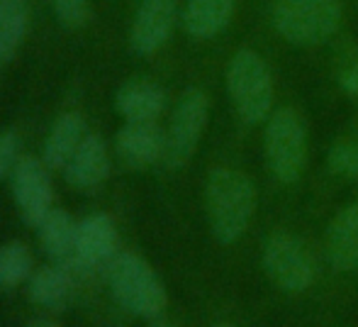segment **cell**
Here are the masks:
<instances>
[{
	"label": "cell",
	"mask_w": 358,
	"mask_h": 327,
	"mask_svg": "<svg viewBox=\"0 0 358 327\" xmlns=\"http://www.w3.org/2000/svg\"><path fill=\"white\" fill-rule=\"evenodd\" d=\"M234 0H188L180 10V25L195 39H213L229 25Z\"/></svg>",
	"instance_id": "cell-18"
},
{
	"label": "cell",
	"mask_w": 358,
	"mask_h": 327,
	"mask_svg": "<svg viewBox=\"0 0 358 327\" xmlns=\"http://www.w3.org/2000/svg\"><path fill=\"white\" fill-rule=\"evenodd\" d=\"M210 118L208 95L200 88H188L180 95L173 110V118L166 130V149L164 164L166 169H183L193 159L200 139H203L205 125Z\"/></svg>",
	"instance_id": "cell-6"
},
{
	"label": "cell",
	"mask_w": 358,
	"mask_h": 327,
	"mask_svg": "<svg viewBox=\"0 0 358 327\" xmlns=\"http://www.w3.org/2000/svg\"><path fill=\"white\" fill-rule=\"evenodd\" d=\"M180 20V0H142L129 29V47L139 57L159 52Z\"/></svg>",
	"instance_id": "cell-9"
},
{
	"label": "cell",
	"mask_w": 358,
	"mask_h": 327,
	"mask_svg": "<svg viewBox=\"0 0 358 327\" xmlns=\"http://www.w3.org/2000/svg\"><path fill=\"white\" fill-rule=\"evenodd\" d=\"M115 149H117V159L127 169H149V166L164 162L166 132L156 123H134V120H127L120 127L117 139H115Z\"/></svg>",
	"instance_id": "cell-11"
},
{
	"label": "cell",
	"mask_w": 358,
	"mask_h": 327,
	"mask_svg": "<svg viewBox=\"0 0 358 327\" xmlns=\"http://www.w3.org/2000/svg\"><path fill=\"white\" fill-rule=\"evenodd\" d=\"M339 85L344 93L358 95V57L351 64H346L344 71L339 74Z\"/></svg>",
	"instance_id": "cell-24"
},
{
	"label": "cell",
	"mask_w": 358,
	"mask_h": 327,
	"mask_svg": "<svg viewBox=\"0 0 358 327\" xmlns=\"http://www.w3.org/2000/svg\"><path fill=\"white\" fill-rule=\"evenodd\" d=\"M205 205L215 239L220 244H234L254 218V181L236 169H213L205 183Z\"/></svg>",
	"instance_id": "cell-1"
},
{
	"label": "cell",
	"mask_w": 358,
	"mask_h": 327,
	"mask_svg": "<svg viewBox=\"0 0 358 327\" xmlns=\"http://www.w3.org/2000/svg\"><path fill=\"white\" fill-rule=\"evenodd\" d=\"M29 25L27 0H0V67L17 54Z\"/></svg>",
	"instance_id": "cell-19"
},
{
	"label": "cell",
	"mask_w": 358,
	"mask_h": 327,
	"mask_svg": "<svg viewBox=\"0 0 358 327\" xmlns=\"http://www.w3.org/2000/svg\"><path fill=\"white\" fill-rule=\"evenodd\" d=\"M264 269L285 293H302L315 281V264L307 246L287 232H275L264 246Z\"/></svg>",
	"instance_id": "cell-7"
},
{
	"label": "cell",
	"mask_w": 358,
	"mask_h": 327,
	"mask_svg": "<svg viewBox=\"0 0 358 327\" xmlns=\"http://www.w3.org/2000/svg\"><path fill=\"white\" fill-rule=\"evenodd\" d=\"M42 246L54 264H62L76 274V242H78V223L62 208H54L37 228Z\"/></svg>",
	"instance_id": "cell-16"
},
{
	"label": "cell",
	"mask_w": 358,
	"mask_h": 327,
	"mask_svg": "<svg viewBox=\"0 0 358 327\" xmlns=\"http://www.w3.org/2000/svg\"><path fill=\"white\" fill-rule=\"evenodd\" d=\"M266 164L278 183H295L307 164V127L295 108H278L266 125Z\"/></svg>",
	"instance_id": "cell-5"
},
{
	"label": "cell",
	"mask_w": 358,
	"mask_h": 327,
	"mask_svg": "<svg viewBox=\"0 0 358 327\" xmlns=\"http://www.w3.org/2000/svg\"><path fill=\"white\" fill-rule=\"evenodd\" d=\"M327 259L336 271H358V203L336 213L329 223Z\"/></svg>",
	"instance_id": "cell-15"
},
{
	"label": "cell",
	"mask_w": 358,
	"mask_h": 327,
	"mask_svg": "<svg viewBox=\"0 0 358 327\" xmlns=\"http://www.w3.org/2000/svg\"><path fill=\"white\" fill-rule=\"evenodd\" d=\"M105 274L120 308L144 323H164L169 313V293L156 271L142 256L132 251H117Z\"/></svg>",
	"instance_id": "cell-2"
},
{
	"label": "cell",
	"mask_w": 358,
	"mask_h": 327,
	"mask_svg": "<svg viewBox=\"0 0 358 327\" xmlns=\"http://www.w3.org/2000/svg\"><path fill=\"white\" fill-rule=\"evenodd\" d=\"M341 0H275L273 27L295 47H317L341 25Z\"/></svg>",
	"instance_id": "cell-4"
},
{
	"label": "cell",
	"mask_w": 358,
	"mask_h": 327,
	"mask_svg": "<svg viewBox=\"0 0 358 327\" xmlns=\"http://www.w3.org/2000/svg\"><path fill=\"white\" fill-rule=\"evenodd\" d=\"M32 251L22 242L0 244V288H15V286L29 281L34 274Z\"/></svg>",
	"instance_id": "cell-20"
},
{
	"label": "cell",
	"mask_w": 358,
	"mask_h": 327,
	"mask_svg": "<svg viewBox=\"0 0 358 327\" xmlns=\"http://www.w3.org/2000/svg\"><path fill=\"white\" fill-rule=\"evenodd\" d=\"M13 198L20 218L27 228L37 230L42 220L54 210V188L49 179V166L34 157H20L13 174Z\"/></svg>",
	"instance_id": "cell-8"
},
{
	"label": "cell",
	"mask_w": 358,
	"mask_h": 327,
	"mask_svg": "<svg viewBox=\"0 0 358 327\" xmlns=\"http://www.w3.org/2000/svg\"><path fill=\"white\" fill-rule=\"evenodd\" d=\"M20 162V139L15 132H0V179L13 174Z\"/></svg>",
	"instance_id": "cell-23"
},
{
	"label": "cell",
	"mask_w": 358,
	"mask_h": 327,
	"mask_svg": "<svg viewBox=\"0 0 358 327\" xmlns=\"http://www.w3.org/2000/svg\"><path fill=\"white\" fill-rule=\"evenodd\" d=\"M327 166L334 176H346V179H356L358 176V142L344 139V142H336L329 149V157H327Z\"/></svg>",
	"instance_id": "cell-21"
},
{
	"label": "cell",
	"mask_w": 358,
	"mask_h": 327,
	"mask_svg": "<svg viewBox=\"0 0 358 327\" xmlns=\"http://www.w3.org/2000/svg\"><path fill=\"white\" fill-rule=\"evenodd\" d=\"M73 293V271L62 264L42 266L27 281L29 303L49 313H59L69 305Z\"/></svg>",
	"instance_id": "cell-14"
},
{
	"label": "cell",
	"mask_w": 358,
	"mask_h": 327,
	"mask_svg": "<svg viewBox=\"0 0 358 327\" xmlns=\"http://www.w3.org/2000/svg\"><path fill=\"white\" fill-rule=\"evenodd\" d=\"M227 90L236 115L246 125H259L271 118L273 108V76L264 59L251 49H239L227 69Z\"/></svg>",
	"instance_id": "cell-3"
},
{
	"label": "cell",
	"mask_w": 358,
	"mask_h": 327,
	"mask_svg": "<svg viewBox=\"0 0 358 327\" xmlns=\"http://www.w3.org/2000/svg\"><path fill=\"white\" fill-rule=\"evenodd\" d=\"M52 8L64 27L78 29L88 22L90 0H52Z\"/></svg>",
	"instance_id": "cell-22"
},
{
	"label": "cell",
	"mask_w": 358,
	"mask_h": 327,
	"mask_svg": "<svg viewBox=\"0 0 358 327\" xmlns=\"http://www.w3.org/2000/svg\"><path fill=\"white\" fill-rule=\"evenodd\" d=\"M110 174V152L100 134H85L78 152L66 164L64 176L76 190H95L105 183Z\"/></svg>",
	"instance_id": "cell-12"
},
{
	"label": "cell",
	"mask_w": 358,
	"mask_h": 327,
	"mask_svg": "<svg viewBox=\"0 0 358 327\" xmlns=\"http://www.w3.org/2000/svg\"><path fill=\"white\" fill-rule=\"evenodd\" d=\"M120 235L115 220L108 213H93L78 223L76 242V274L78 271L108 269L117 254Z\"/></svg>",
	"instance_id": "cell-10"
},
{
	"label": "cell",
	"mask_w": 358,
	"mask_h": 327,
	"mask_svg": "<svg viewBox=\"0 0 358 327\" xmlns=\"http://www.w3.org/2000/svg\"><path fill=\"white\" fill-rule=\"evenodd\" d=\"M85 120L78 113H64L49 130V137L44 142L42 162L49 166V171H64L66 164L78 152L80 142L85 139Z\"/></svg>",
	"instance_id": "cell-17"
},
{
	"label": "cell",
	"mask_w": 358,
	"mask_h": 327,
	"mask_svg": "<svg viewBox=\"0 0 358 327\" xmlns=\"http://www.w3.org/2000/svg\"><path fill=\"white\" fill-rule=\"evenodd\" d=\"M115 108L124 120L156 123L166 108V90L149 78L124 81L115 93Z\"/></svg>",
	"instance_id": "cell-13"
}]
</instances>
